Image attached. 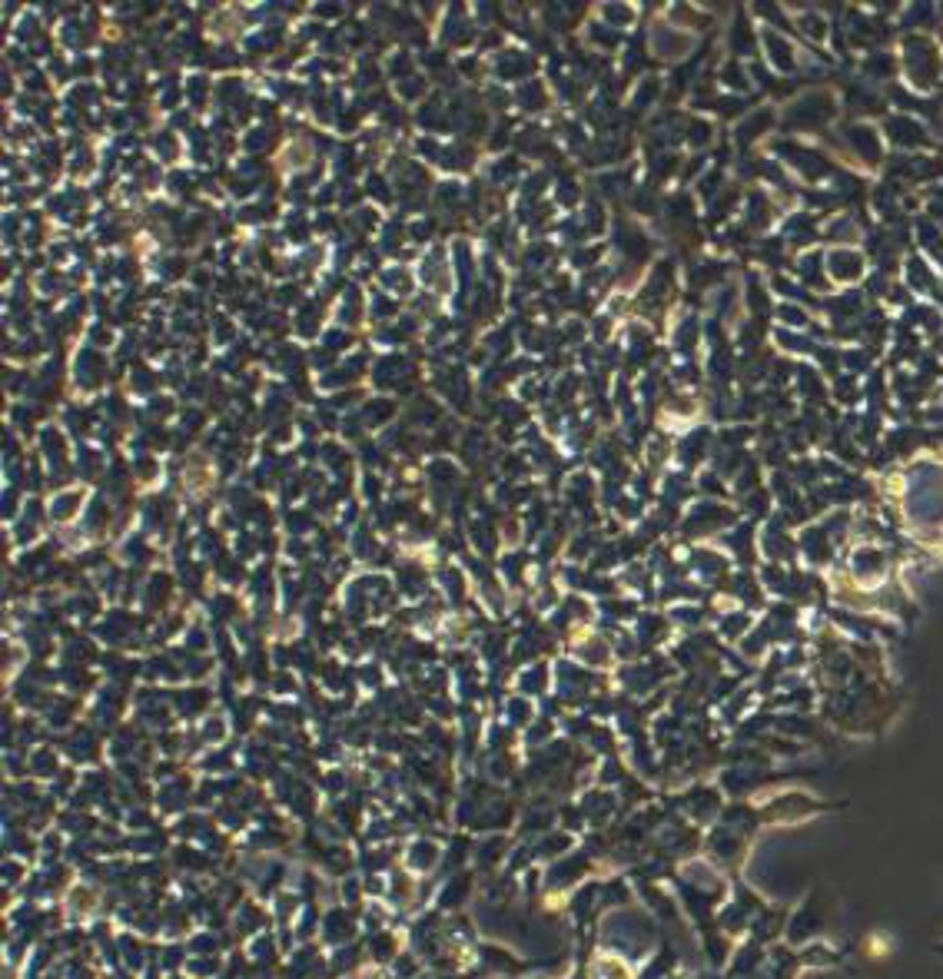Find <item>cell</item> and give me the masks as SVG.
<instances>
[{
	"label": "cell",
	"instance_id": "cell-15",
	"mask_svg": "<svg viewBox=\"0 0 943 979\" xmlns=\"http://www.w3.org/2000/svg\"><path fill=\"white\" fill-rule=\"evenodd\" d=\"M724 80H728L731 87H738V90H744V87H748V80H744V70H741L738 64H731L728 70H724Z\"/></svg>",
	"mask_w": 943,
	"mask_h": 979
},
{
	"label": "cell",
	"instance_id": "cell-3",
	"mask_svg": "<svg viewBox=\"0 0 943 979\" xmlns=\"http://www.w3.org/2000/svg\"><path fill=\"white\" fill-rule=\"evenodd\" d=\"M837 113V100H834V93H827V90H814V93H807V97H801L794 103V110H791V120L797 123V127H807V130H817L821 123H827Z\"/></svg>",
	"mask_w": 943,
	"mask_h": 979
},
{
	"label": "cell",
	"instance_id": "cell-6",
	"mask_svg": "<svg viewBox=\"0 0 943 979\" xmlns=\"http://www.w3.org/2000/svg\"><path fill=\"white\" fill-rule=\"evenodd\" d=\"M884 133L900 150H917V147H924V143H930V133L924 130V123L914 117H890L884 123Z\"/></svg>",
	"mask_w": 943,
	"mask_h": 979
},
{
	"label": "cell",
	"instance_id": "cell-8",
	"mask_svg": "<svg viewBox=\"0 0 943 979\" xmlns=\"http://www.w3.org/2000/svg\"><path fill=\"white\" fill-rule=\"evenodd\" d=\"M864 74H877L880 80L894 77L897 74V57L887 54V50H874V54L864 60Z\"/></svg>",
	"mask_w": 943,
	"mask_h": 979
},
{
	"label": "cell",
	"instance_id": "cell-7",
	"mask_svg": "<svg viewBox=\"0 0 943 979\" xmlns=\"http://www.w3.org/2000/svg\"><path fill=\"white\" fill-rule=\"evenodd\" d=\"M764 47H771V64L781 70V74H791V70L797 67V57H794L791 44H787L784 37H777L774 30L764 34Z\"/></svg>",
	"mask_w": 943,
	"mask_h": 979
},
{
	"label": "cell",
	"instance_id": "cell-1",
	"mask_svg": "<svg viewBox=\"0 0 943 979\" xmlns=\"http://www.w3.org/2000/svg\"><path fill=\"white\" fill-rule=\"evenodd\" d=\"M847 804H834V800L814 797L811 790H787V794H777L771 804H764L761 820L764 824H801V820H811L817 814H831V810H841Z\"/></svg>",
	"mask_w": 943,
	"mask_h": 979
},
{
	"label": "cell",
	"instance_id": "cell-21",
	"mask_svg": "<svg viewBox=\"0 0 943 979\" xmlns=\"http://www.w3.org/2000/svg\"><path fill=\"white\" fill-rule=\"evenodd\" d=\"M382 312H392V302L379 299V302H376V316H379V319H382Z\"/></svg>",
	"mask_w": 943,
	"mask_h": 979
},
{
	"label": "cell",
	"instance_id": "cell-19",
	"mask_svg": "<svg viewBox=\"0 0 943 979\" xmlns=\"http://www.w3.org/2000/svg\"><path fill=\"white\" fill-rule=\"evenodd\" d=\"M157 147H160L163 153H167V156H173V153H176V143H173L170 137H160V140H157Z\"/></svg>",
	"mask_w": 943,
	"mask_h": 979
},
{
	"label": "cell",
	"instance_id": "cell-10",
	"mask_svg": "<svg viewBox=\"0 0 943 979\" xmlns=\"http://www.w3.org/2000/svg\"><path fill=\"white\" fill-rule=\"evenodd\" d=\"M77 366H80V382H84V385H93V382L100 379L103 359L97 356V352H84V356H80V362H77Z\"/></svg>",
	"mask_w": 943,
	"mask_h": 979
},
{
	"label": "cell",
	"instance_id": "cell-17",
	"mask_svg": "<svg viewBox=\"0 0 943 979\" xmlns=\"http://www.w3.org/2000/svg\"><path fill=\"white\" fill-rule=\"evenodd\" d=\"M691 140L694 143H708L711 140V127H708V123H694V127H691Z\"/></svg>",
	"mask_w": 943,
	"mask_h": 979
},
{
	"label": "cell",
	"instance_id": "cell-4",
	"mask_svg": "<svg viewBox=\"0 0 943 979\" xmlns=\"http://www.w3.org/2000/svg\"><path fill=\"white\" fill-rule=\"evenodd\" d=\"M887 571H890V561H887L884 548L864 545L851 555V578L857 581V585H877Z\"/></svg>",
	"mask_w": 943,
	"mask_h": 979
},
{
	"label": "cell",
	"instance_id": "cell-2",
	"mask_svg": "<svg viewBox=\"0 0 943 979\" xmlns=\"http://www.w3.org/2000/svg\"><path fill=\"white\" fill-rule=\"evenodd\" d=\"M900 67H904L907 83L917 90H930L943 74V57L934 40L927 37H907L904 54H900Z\"/></svg>",
	"mask_w": 943,
	"mask_h": 979
},
{
	"label": "cell",
	"instance_id": "cell-22",
	"mask_svg": "<svg viewBox=\"0 0 943 979\" xmlns=\"http://www.w3.org/2000/svg\"><path fill=\"white\" fill-rule=\"evenodd\" d=\"M937 950H940V953H943V943H940V946H937Z\"/></svg>",
	"mask_w": 943,
	"mask_h": 979
},
{
	"label": "cell",
	"instance_id": "cell-11",
	"mask_svg": "<svg viewBox=\"0 0 943 979\" xmlns=\"http://www.w3.org/2000/svg\"><path fill=\"white\" fill-rule=\"evenodd\" d=\"M741 44H744V54H754V34L748 24H734V34H731L734 54H741Z\"/></svg>",
	"mask_w": 943,
	"mask_h": 979
},
{
	"label": "cell",
	"instance_id": "cell-14",
	"mask_svg": "<svg viewBox=\"0 0 943 979\" xmlns=\"http://www.w3.org/2000/svg\"><path fill=\"white\" fill-rule=\"evenodd\" d=\"M74 508H77V495H60L57 505H54V515L57 518H67L70 512H74Z\"/></svg>",
	"mask_w": 943,
	"mask_h": 979
},
{
	"label": "cell",
	"instance_id": "cell-18",
	"mask_svg": "<svg viewBox=\"0 0 943 979\" xmlns=\"http://www.w3.org/2000/svg\"><path fill=\"white\" fill-rule=\"evenodd\" d=\"M475 528H479V531H475V538H479L482 551H489L495 545V535H492V531H485V525H475Z\"/></svg>",
	"mask_w": 943,
	"mask_h": 979
},
{
	"label": "cell",
	"instance_id": "cell-9",
	"mask_svg": "<svg viewBox=\"0 0 943 979\" xmlns=\"http://www.w3.org/2000/svg\"><path fill=\"white\" fill-rule=\"evenodd\" d=\"M771 113L768 110H758V113H754V117L751 120H744L741 123V130H738V140L741 143H751L754 137H761V133H764V127H771Z\"/></svg>",
	"mask_w": 943,
	"mask_h": 979
},
{
	"label": "cell",
	"instance_id": "cell-20",
	"mask_svg": "<svg viewBox=\"0 0 943 979\" xmlns=\"http://www.w3.org/2000/svg\"><path fill=\"white\" fill-rule=\"evenodd\" d=\"M326 346H333V349L346 346V336H343V332H333V336H326Z\"/></svg>",
	"mask_w": 943,
	"mask_h": 979
},
{
	"label": "cell",
	"instance_id": "cell-16",
	"mask_svg": "<svg viewBox=\"0 0 943 979\" xmlns=\"http://www.w3.org/2000/svg\"><path fill=\"white\" fill-rule=\"evenodd\" d=\"M389 412H392V405H389V402H372V405H369V419H372V425H379L382 419H389Z\"/></svg>",
	"mask_w": 943,
	"mask_h": 979
},
{
	"label": "cell",
	"instance_id": "cell-13",
	"mask_svg": "<svg viewBox=\"0 0 943 979\" xmlns=\"http://www.w3.org/2000/svg\"><path fill=\"white\" fill-rule=\"evenodd\" d=\"M522 107L528 110H538V107H545V93L538 83H528V87L522 90Z\"/></svg>",
	"mask_w": 943,
	"mask_h": 979
},
{
	"label": "cell",
	"instance_id": "cell-12",
	"mask_svg": "<svg viewBox=\"0 0 943 979\" xmlns=\"http://www.w3.org/2000/svg\"><path fill=\"white\" fill-rule=\"evenodd\" d=\"M777 312H781V319L787 322V326H797V329H804L807 322H811V319H807V312L801 306H791V302H784Z\"/></svg>",
	"mask_w": 943,
	"mask_h": 979
},
{
	"label": "cell",
	"instance_id": "cell-5",
	"mask_svg": "<svg viewBox=\"0 0 943 979\" xmlns=\"http://www.w3.org/2000/svg\"><path fill=\"white\" fill-rule=\"evenodd\" d=\"M827 276L834 279V286H844V283H857L860 276L867 273V263H864V256L857 253V249H847V246H837L827 253Z\"/></svg>",
	"mask_w": 943,
	"mask_h": 979
}]
</instances>
